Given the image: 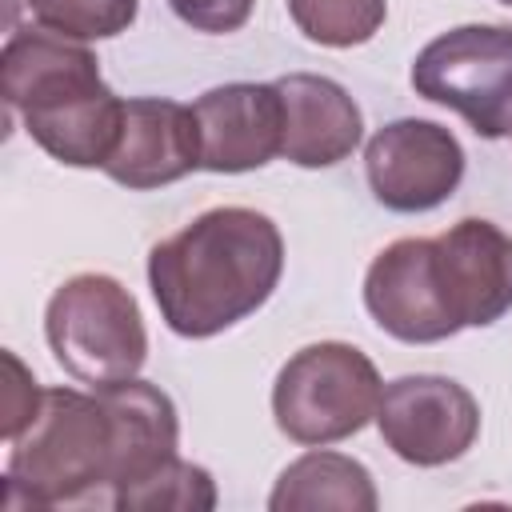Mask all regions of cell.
<instances>
[{
  "label": "cell",
  "instance_id": "6da1fadb",
  "mask_svg": "<svg viewBox=\"0 0 512 512\" xmlns=\"http://www.w3.org/2000/svg\"><path fill=\"white\" fill-rule=\"evenodd\" d=\"M176 448V404L140 376L92 392L44 388L32 424L12 440L4 508L80 504L100 488L116 504L176 460Z\"/></svg>",
  "mask_w": 512,
  "mask_h": 512
},
{
  "label": "cell",
  "instance_id": "7a4b0ae2",
  "mask_svg": "<svg viewBox=\"0 0 512 512\" xmlns=\"http://www.w3.org/2000/svg\"><path fill=\"white\" fill-rule=\"evenodd\" d=\"M280 272V228L240 204L200 212L148 252V288L160 320L184 340H208L264 308Z\"/></svg>",
  "mask_w": 512,
  "mask_h": 512
},
{
  "label": "cell",
  "instance_id": "3957f363",
  "mask_svg": "<svg viewBox=\"0 0 512 512\" xmlns=\"http://www.w3.org/2000/svg\"><path fill=\"white\" fill-rule=\"evenodd\" d=\"M0 96L68 168H104L120 144L124 100L100 80V60L84 40L40 24L12 28L0 52Z\"/></svg>",
  "mask_w": 512,
  "mask_h": 512
},
{
  "label": "cell",
  "instance_id": "277c9868",
  "mask_svg": "<svg viewBox=\"0 0 512 512\" xmlns=\"http://www.w3.org/2000/svg\"><path fill=\"white\" fill-rule=\"evenodd\" d=\"M44 336L56 364L92 388L132 380L148 360L140 304L104 272H80L52 292L44 308Z\"/></svg>",
  "mask_w": 512,
  "mask_h": 512
},
{
  "label": "cell",
  "instance_id": "5b68a950",
  "mask_svg": "<svg viewBox=\"0 0 512 512\" xmlns=\"http://www.w3.org/2000/svg\"><path fill=\"white\" fill-rule=\"evenodd\" d=\"M380 392L384 380L356 344L320 340L292 352L276 372L272 416L288 440L324 448L356 436L368 420H376Z\"/></svg>",
  "mask_w": 512,
  "mask_h": 512
},
{
  "label": "cell",
  "instance_id": "8992f818",
  "mask_svg": "<svg viewBox=\"0 0 512 512\" xmlns=\"http://www.w3.org/2000/svg\"><path fill=\"white\" fill-rule=\"evenodd\" d=\"M416 96L444 104L484 140L512 128V24H460L428 40L408 72Z\"/></svg>",
  "mask_w": 512,
  "mask_h": 512
},
{
  "label": "cell",
  "instance_id": "52a82bcc",
  "mask_svg": "<svg viewBox=\"0 0 512 512\" xmlns=\"http://www.w3.org/2000/svg\"><path fill=\"white\" fill-rule=\"evenodd\" d=\"M368 316L404 344H436L464 332L436 236L392 240L364 276Z\"/></svg>",
  "mask_w": 512,
  "mask_h": 512
},
{
  "label": "cell",
  "instance_id": "ba28073f",
  "mask_svg": "<svg viewBox=\"0 0 512 512\" xmlns=\"http://www.w3.org/2000/svg\"><path fill=\"white\" fill-rule=\"evenodd\" d=\"M376 428L404 464L440 468L476 444L480 404L460 380L416 372L384 384Z\"/></svg>",
  "mask_w": 512,
  "mask_h": 512
},
{
  "label": "cell",
  "instance_id": "9c48e42d",
  "mask_svg": "<svg viewBox=\"0 0 512 512\" xmlns=\"http://www.w3.org/2000/svg\"><path fill=\"white\" fill-rule=\"evenodd\" d=\"M372 196L388 212H432L464 180V148L436 120H392L364 148Z\"/></svg>",
  "mask_w": 512,
  "mask_h": 512
},
{
  "label": "cell",
  "instance_id": "30bf717a",
  "mask_svg": "<svg viewBox=\"0 0 512 512\" xmlns=\"http://www.w3.org/2000/svg\"><path fill=\"white\" fill-rule=\"evenodd\" d=\"M200 124V168L204 172H252L280 156L284 144V100L276 84H220L192 104Z\"/></svg>",
  "mask_w": 512,
  "mask_h": 512
},
{
  "label": "cell",
  "instance_id": "8fae6325",
  "mask_svg": "<svg viewBox=\"0 0 512 512\" xmlns=\"http://www.w3.org/2000/svg\"><path fill=\"white\" fill-rule=\"evenodd\" d=\"M196 168H200V124L188 104L160 96L124 100L120 144L104 164V172L116 184L132 192H152L184 180Z\"/></svg>",
  "mask_w": 512,
  "mask_h": 512
},
{
  "label": "cell",
  "instance_id": "7c38bea8",
  "mask_svg": "<svg viewBox=\"0 0 512 512\" xmlns=\"http://www.w3.org/2000/svg\"><path fill=\"white\" fill-rule=\"evenodd\" d=\"M284 100L280 156L296 168H332L364 140V116L344 84L316 72H288L272 80Z\"/></svg>",
  "mask_w": 512,
  "mask_h": 512
},
{
  "label": "cell",
  "instance_id": "4fadbf2b",
  "mask_svg": "<svg viewBox=\"0 0 512 512\" xmlns=\"http://www.w3.org/2000/svg\"><path fill=\"white\" fill-rule=\"evenodd\" d=\"M464 328H488L512 312V236L492 220H456L436 236Z\"/></svg>",
  "mask_w": 512,
  "mask_h": 512
},
{
  "label": "cell",
  "instance_id": "5bb4252c",
  "mask_svg": "<svg viewBox=\"0 0 512 512\" xmlns=\"http://www.w3.org/2000/svg\"><path fill=\"white\" fill-rule=\"evenodd\" d=\"M376 504L380 496H376L372 472L360 460L344 452H324V448H312L300 460H292L268 496L272 512H316V508L376 512Z\"/></svg>",
  "mask_w": 512,
  "mask_h": 512
},
{
  "label": "cell",
  "instance_id": "9a60e30c",
  "mask_svg": "<svg viewBox=\"0 0 512 512\" xmlns=\"http://www.w3.org/2000/svg\"><path fill=\"white\" fill-rule=\"evenodd\" d=\"M288 16L312 44L356 48L380 32L388 0H288Z\"/></svg>",
  "mask_w": 512,
  "mask_h": 512
},
{
  "label": "cell",
  "instance_id": "2e32d148",
  "mask_svg": "<svg viewBox=\"0 0 512 512\" xmlns=\"http://www.w3.org/2000/svg\"><path fill=\"white\" fill-rule=\"evenodd\" d=\"M40 28L68 40H108L132 28L140 0H20Z\"/></svg>",
  "mask_w": 512,
  "mask_h": 512
},
{
  "label": "cell",
  "instance_id": "e0dca14e",
  "mask_svg": "<svg viewBox=\"0 0 512 512\" xmlns=\"http://www.w3.org/2000/svg\"><path fill=\"white\" fill-rule=\"evenodd\" d=\"M112 508H180V512H212L216 508V484L212 472L192 460H168L160 472H152L144 484L116 496Z\"/></svg>",
  "mask_w": 512,
  "mask_h": 512
},
{
  "label": "cell",
  "instance_id": "ac0fdd59",
  "mask_svg": "<svg viewBox=\"0 0 512 512\" xmlns=\"http://www.w3.org/2000/svg\"><path fill=\"white\" fill-rule=\"evenodd\" d=\"M4 372H8V380H4V404H0V412H4V420H0V436L12 444L28 424H32V416H36V408H40V396H44V388H36V380H32V372L24 368V360L16 356V352H8L4 348Z\"/></svg>",
  "mask_w": 512,
  "mask_h": 512
},
{
  "label": "cell",
  "instance_id": "d6986e66",
  "mask_svg": "<svg viewBox=\"0 0 512 512\" xmlns=\"http://www.w3.org/2000/svg\"><path fill=\"white\" fill-rule=\"evenodd\" d=\"M172 12L208 36H224V32H240L256 8V0H168Z\"/></svg>",
  "mask_w": 512,
  "mask_h": 512
},
{
  "label": "cell",
  "instance_id": "ffe728a7",
  "mask_svg": "<svg viewBox=\"0 0 512 512\" xmlns=\"http://www.w3.org/2000/svg\"><path fill=\"white\" fill-rule=\"evenodd\" d=\"M500 4H508V8H512V0H500Z\"/></svg>",
  "mask_w": 512,
  "mask_h": 512
},
{
  "label": "cell",
  "instance_id": "44dd1931",
  "mask_svg": "<svg viewBox=\"0 0 512 512\" xmlns=\"http://www.w3.org/2000/svg\"><path fill=\"white\" fill-rule=\"evenodd\" d=\"M508 132H512V128H508Z\"/></svg>",
  "mask_w": 512,
  "mask_h": 512
}]
</instances>
